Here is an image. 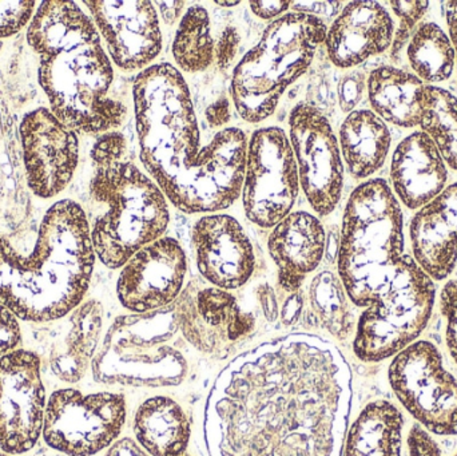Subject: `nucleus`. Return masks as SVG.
I'll return each mask as SVG.
<instances>
[{
  "label": "nucleus",
  "mask_w": 457,
  "mask_h": 456,
  "mask_svg": "<svg viewBox=\"0 0 457 456\" xmlns=\"http://www.w3.org/2000/svg\"><path fill=\"white\" fill-rule=\"evenodd\" d=\"M352 372L316 335L290 334L236 356L209 393V456H343Z\"/></svg>",
  "instance_id": "obj_1"
},
{
  "label": "nucleus",
  "mask_w": 457,
  "mask_h": 456,
  "mask_svg": "<svg viewBox=\"0 0 457 456\" xmlns=\"http://www.w3.org/2000/svg\"><path fill=\"white\" fill-rule=\"evenodd\" d=\"M139 158L174 208L212 214L241 195L247 136L228 126L204 141L189 86L177 67L153 64L133 82Z\"/></svg>",
  "instance_id": "obj_2"
},
{
  "label": "nucleus",
  "mask_w": 457,
  "mask_h": 456,
  "mask_svg": "<svg viewBox=\"0 0 457 456\" xmlns=\"http://www.w3.org/2000/svg\"><path fill=\"white\" fill-rule=\"evenodd\" d=\"M39 55V83L51 112L78 134L115 131L128 104L114 93V69L93 19L74 2H43L27 31Z\"/></svg>",
  "instance_id": "obj_3"
},
{
  "label": "nucleus",
  "mask_w": 457,
  "mask_h": 456,
  "mask_svg": "<svg viewBox=\"0 0 457 456\" xmlns=\"http://www.w3.org/2000/svg\"><path fill=\"white\" fill-rule=\"evenodd\" d=\"M96 254L79 203L62 200L43 217L31 253L0 236V304L29 323H51L82 304Z\"/></svg>",
  "instance_id": "obj_4"
},
{
  "label": "nucleus",
  "mask_w": 457,
  "mask_h": 456,
  "mask_svg": "<svg viewBox=\"0 0 457 456\" xmlns=\"http://www.w3.org/2000/svg\"><path fill=\"white\" fill-rule=\"evenodd\" d=\"M90 157V195L104 206L90 227L91 241L102 264L120 269L139 249L163 237L170 224L169 201L134 162L122 133L99 136Z\"/></svg>",
  "instance_id": "obj_5"
},
{
  "label": "nucleus",
  "mask_w": 457,
  "mask_h": 456,
  "mask_svg": "<svg viewBox=\"0 0 457 456\" xmlns=\"http://www.w3.org/2000/svg\"><path fill=\"white\" fill-rule=\"evenodd\" d=\"M404 254L400 201L384 179L362 182L349 195L338 240V278L352 304H372Z\"/></svg>",
  "instance_id": "obj_6"
},
{
  "label": "nucleus",
  "mask_w": 457,
  "mask_h": 456,
  "mask_svg": "<svg viewBox=\"0 0 457 456\" xmlns=\"http://www.w3.org/2000/svg\"><path fill=\"white\" fill-rule=\"evenodd\" d=\"M327 31V21L300 12L266 26L231 74V104L245 122L261 123L274 114L287 87L308 71Z\"/></svg>",
  "instance_id": "obj_7"
},
{
  "label": "nucleus",
  "mask_w": 457,
  "mask_h": 456,
  "mask_svg": "<svg viewBox=\"0 0 457 456\" xmlns=\"http://www.w3.org/2000/svg\"><path fill=\"white\" fill-rule=\"evenodd\" d=\"M179 332L174 303L153 312L120 316L94 356V380L133 387L181 385L187 361L176 345Z\"/></svg>",
  "instance_id": "obj_8"
},
{
  "label": "nucleus",
  "mask_w": 457,
  "mask_h": 456,
  "mask_svg": "<svg viewBox=\"0 0 457 456\" xmlns=\"http://www.w3.org/2000/svg\"><path fill=\"white\" fill-rule=\"evenodd\" d=\"M435 300V281L404 254L386 288L357 321L354 355L364 363H380L410 347L428 326Z\"/></svg>",
  "instance_id": "obj_9"
},
{
  "label": "nucleus",
  "mask_w": 457,
  "mask_h": 456,
  "mask_svg": "<svg viewBox=\"0 0 457 456\" xmlns=\"http://www.w3.org/2000/svg\"><path fill=\"white\" fill-rule=\"evenodd\" d=\"M389 385L405 411L432 435L457 436V379L436 345L411 344L392 359Z\"/></svg>",
  "instance_id": "obj_10"
},
{
  "label": "nucleus",
  "mask_w": 457,
  "mask_h": 456,
  "mask_svg": "<svg viewBox=\"0 0 457 456\" xmlns=\"http://www.w3.org/2000/svg\"><path fill=\"white\" fill-rule=\"evenodd\" d=\"M300 187L297 162L284 129L268 126L253 131L241 190L246 219L271 229L292 213Z\"/></svg>",
  "instance_id": "obj_11"
},
{
  "label": "nucleus",
  "mask_w": 457,
  "mask_h": 456,
  "mask_svg": "<svg viewBox=\"0 0 457 456\" xmlns=\"http://www.w3.org/2000/svg\"><path fill=\"white\" fill-rule=\"evenodd\" d=\"M126 414L125 396L120 394H82L63 388L47 399L43 441L67 456H94L118 441Z\"/></svg>",
  "instance_id": "obj_12"
},
{
  "label": "nucleus",
  "mask_w": 457,
  "mask_h": 456,
  "mask_svg": "<svg viewBox=\"0 0 457 456\" xmlns=\"http://www.w3.org/2000/svg\"><path fill=\"white\" fill-rule=\"evenodd\" d=\"M287 123L303 195L317 216H329L337 208L344 189L337 137L329 120L306 102L293 107Z\"/></svg>",
  "instance_id": "obj_13"
},
{
  "label": "nucleus",
  "mask_w": 457,
  "mask_h": 456,
  "mask_svg": "<svg viewBox=\"0 0 457 456\" xmlns=\"http://www.w3.org/2000/svg\"><path fill=\"white\" fill-rule=\"evenodd\" d=\"M47 396L42 361L31 351L16 350L0 358V452H31L43 434Z\"/></svg>",
  "instance_id": "obj_14"
},
{
  "label": "nucleus",
  "mask_w": 457,
  "mask_h": 456,
  "mask_svg": "<svg viewBox=\"0 0 457 456\" xmlns=\"http://www.w3.org/2000/svg\"><path fill=\"white\" fill-rule=\"evenodd\" d=\"M179 332L190 345L216 359H227L255 331L252 313L236 296L216 286L190 281L174 302Z\"/></svg>",
  "instance_id": "obj_15"
},
{
  "label": "nucleus",
  "mask_w": 457,
  "mask_h": 456,
  "mask_svg": "<svg viewBox=\"0 0 457 456\" xmlns=\"http://www.w3.org/2000/svg\"><path fill=\"white\" fill-rule=\"evenodd\" d=\"M27 182L35 195L54 198L71 182L79 161V139L45 107L24 115L21 123Z\"/></svg>",
  "instance_id": "obj_16"
},
{
  "label": "nucleus",
  "mask_w": 457,
  "mask_h": 456,
  "mask_svg": "<svg viewBox=\"0 0 457 456\" xmlns=\"http://www.w3.org/2000/svg\"><path fill=\"white\" fill-rule=\"evenodd\" d=\"M187 259L181 244L162 237L139 249L122 267L118 300L133 313H147L173 304L184 291Z\"/></svg>",
  "instance_id": "obj_17"
},
{
  "label": "nucleus",
  "mask_w": 457,
  "mask_h": 456,
  "mask_svg": "<svg viewBox=\"0 0 457 456\" xmlns=\"http://www.w3.org/2000/svg\"><path fill=\"white\" fill-rule=\"evenodd\" d=\"M85 4L118 69L133 72L153 66L162 51V31L154 3L86 0Z\"/></svg>",
  "instance_id": "obj_18"
},
{
  "label": "nucleus",
  "mask_w": 457,
  "mask_h": 456,
  "mask_svg": "<svg viewBox=\"0 0 457 456\" xmlns=\"http://www.w3.org/2000/svg\"><path fill=\"white\" fill-rule=\"evenodd\" d=\"M195 261L204 280L224 291L241 288L252 278L255 254L242 225L228 214H205L192 230Z\"/></svg>",
  "instance_id": "obj_19"
},
{
  "label": "nucleus",
  "mask_w": 457,
  "mask_h": 456,
  "mask_svg": "<svg viewBox=\"0 0 457 456\" xmlns=\"http://www.w3.org/2000/svg\"><path fill=\"white\" fill-rule=\"evenodd\" d=\"M391 13L378 2L360 0L343 7L328 27L325 50L338 69H353L372 56L386 53L394 42Z\"/></svg>",
  "instance_id": "obj_20"
},
{
  "label": "nucleus",
  "mask_w": 457,
  "mask_h": 456,
  "mask_svg": "<svg viewBox=\"0 0 457 456\" xmlns=\"http://www.w3.org/2000/svg\"><path fill=\"white\" fill-rule=\"evenodd\" d=\"M268 251L278 270L279 288L285 294H295L327 253L324 225L309 211H292L271 229Z\"/></svg>",
  "instance_id": "obj_21"
},
{
  "label": "nucleus",
  "mask_w": 457,
  "mask_h": 456,
  "mask_svg": "<svg viewBox=\"0 0 457 456\" xmlns=\"http://www.w3.org/2000/svg\"><path fill=\"white\" fill-rule=\"evenodd\" d=\"M413 259L434 281H443L457 264V182L419 209L410 227Z\"/></svg>",
  "instance_id": "obj_22"
},
{
  "label": "nucleus",
  "mask_w": 457,
  "mask_h": 456,
  "mask_svg": "<svg viewBox=\"0 0 457 456\" xmlns=\"http://www.w3.org/2000/svg\"><path fill=\"white\" fill-rule=\"evenodd\" d=\"M447 163L432 139L415 131L397 145L391 162V181L397 200L419 211L445 189Z\"/></svg>",
  "instance_id": "obj_23"
},
{
  "label": "nucleus",
  "mask_w": 457,
  "mask_h": 456,
  "mask_svg": "<svg viewBox=\"0 0 457 456\" xmlns=\"http://www.w3.org/2000/svg\"><path fill=\"white\" fill-rule=\"evenodd\" d=\"M69 328L50 356L53 374L62 382L75 385L85 377L98 348L104 307L96 300L82 303L69 315Z\"/></svg>",
  "instance_id": "obj_24"
},
{
  "label": "nucleus",
  "mask_w": 457,
  "mask_h": 456,
  "mask_svg": "<svg viewBox=\"0 0 457 456\" xmlns=\"http://www.w3.org/2000/svg\"><path fill=\"white\" fill-rule=\"evenodd\" d=\"M338 136L341 157L353 178H368L383 168L391 150V131L372 110L349 112Z\"/></svg>",
  "instance_id": "obj_25"
},
{
  "label": "nucleus",
  "mask_w": 457,
  "mask_h": 456,
  "mask_svg": "<svg viewBox=\"0 0 457 456\" xmlns=\"http://www.w3.org/2000/svg\"><path fill=\"white\" fill-rule=\"evenodd\" d=\"M134 435L150 456H181L189 446V419L184 409L168 396H154L139 406L134 417Z\"/></svg>",
  "instance_id": "obj_26"
},
{
  "label": "nucleus",
  "mask_w": 457,
  "mask_h": 456,
  "mask_svg": "<svg viewBox=\"0 0 457 456\" xmlns=\"http://www.w3.org/2000/svg\"><path fill=\"white\" fill-rule=\"evenodd\" d=\"M426 83L394 66L373 70L367 79L372 112L384 122L411 129L420 123V95Z\"/></svg>",
  "instance_id": "obj_27"
},
{
  "label": "nucleus",
  "mask_w": 457,
  "mask_h": 456,
  "mask_svg": "<svg viewBox=\"0 0 457 456\" xmlns=\"http://www.w3.org/2000/svg\"><path fill=\"white\" fill-rule=\"evenodd\" d=\"M404 426L395 404L372 402L349 427L343 456H402Z\"/></svg>",
  "instance_id": "obj_28"
},
{
  "label": "nucleus",
  "mask_w": 457,
  "mask_h": 456,
  "mask_svg": "<svg viewBox=\"0 0 457 456\" xmlns=\"http://www.w3.org/2000/svg\"><path fill=\"white\" fill-rule=\"evenodd\" d=\"M349 302L340 278L329 270H322L312 280L306 313L313 326L344 342L354 331V316Z\"/></svg>",
  "instance_id": "obj_29"
},
{
  "label": "nucleus",
  "mask_w": 457,
  "mask_h": 456,
  "mask_svg": "<svg viewBox=\"0 0 457 456\" xmlns=\"http://www.w3.org/2000/svg\"><path fill=\"white\" fill-rule=\"evenodd\" d=\"M407 55L416 77L424 83L445 82L455 69V50L450 37L434 21L416 27Z\"/></svg>",
  "instance_id": "obj_30"
},
{
  "label": "nucleus",
  "mask_w": 457,
  "mask_h": 456,
  "mask_svg": "<svg viewBox=\"0 0 457 456\" xmlns=\"http://www.w3.org/2000/svg\"><path fill=\"white\" fill-rule=\"evenodd\" d=\"M421 131L439 150L445 162L457 171V98L451 91L424 86L420 95Z\"/></svg>",
  "instance_id": "obj_31"
},
{
  "label": "nucleus",
  "mask_w": 457,
  "mask_h": 456,
  "mask_svg": "<svg viewBox=\"0 0 457 456\" xmlns=\"http://www.w3.org/2000/svg\"><path fill=\"white\" fill-rule=\"evenodd\" d=\"M214 43L211 16L203 5H192L181 18L174 37L171 53L181 71L195 74L214 63Z\"/></svg>",
  "instance_id": "obj_32"
},
{
  "label": "nucleus",
  "mask_w": 457,
  "mask_h": 456,
  "mask_svg": "<svg viewBox=\"0 0 457 456\" xmlns=\"http://www.w3.org/2000/svg\"><path fill=\"white\" fill-rule=\"evenodd\" d=\"M392 10L400 19V26L394 35L392 42V59L399 62L400 54L404 48L407 40L412 37L416 24L421 21L427 11L429 2H391Z\"/></svg>",
  "instance_id": "obj_33"
},
{
  "label": "nucleus",
  "mask_w": 457,
  "mask_h": 456,
  "mask_svg": "<svg viewBox=\"0 0 457 456\" xmlns=\"http://www.w3.org/2000/svg\"><path fill=\"white\" fill-rule=\"evenodd\" d=\"M35 2L0 0V39L12 37L32 21Z\"/></svg>",
  "instance_id": "obj_34"
},
{
  "label": "nucleus",
  "mask_w": 457,
  "mask_h": 456,
  "mask_svg": "<svg viewBox=\"0 0 457 456\" xmlns=\"http://www.w3.org/2000/svg\"><path fill=\"white\" fill-rule=\"evenodd\" d=\"M440 311L445 320V344L457 366V280H450L440 294Z\"/></svg>",
  "instance_id": "obj_35"
},
{
  "label": "nucleus",
  "mask_w": 457,
  "mask_h": 456,
  "mask_svg": "<svg viewBox=\"0 0 457 456\" xmlns=\"http://www.w3.org/2000/svg\"><path fill=\"white\" fill-rule=\"evenodd\" d=\"M367 87V77L362 71H349L341 77L337 86L338 104L343 112H354V107L361 102Z\"/></svg>",
  "instance_id": "obj_36"
},
{
  "label": "nucleus",
  "mask_w": 457,
  "mask_h": 456,
  "mask_svg": "<svg viewBox=\"0 0 457 456\" xmlns=\"http://www.w3.org/2000/svg\"><path fill=\"white\" fill-rule=\"evenodd\" d=\"M21 320L15 313L0 304V358L21 350Z\"/></svg>",
  "instance_id": "obj_37"
},
{
  "label": "nucleus",
  "mask_w": 457,
  "mask_h": 456,
  "mask_svg": "<svg viewBox=\"0 0 457 456\" xmlns=\"http://www.w3.org/2000/svg\"><path fill=\"white\" fill-rule=\"evenodd\" d=\"M407 446L410 456H457V452L453 455L445 454L435 435L418 423H415L408 433Z\"/></svg>",
  "instance_id": "obj_38"
},
{
  "label": "nucleus",
  "mask_w": 457,
  "mask_h": 456,
  "mask_svg": "<svg viewBox=\"0 0 457 456\" xmlns=\"http://www.w3.org/2000/svg\"><path fill=\"white\" fill-rule=\"evenodd\" d=\"M241 45V35L233 26H228L220 35L219 42L214 47V62L221 71H225L233 63Z\"/></svg>",
  "instance_id": "obj_39"
},
{
  "label": "nucleus",
  "mask_w": 457,
  "mask_h": 456,
  "mask_svg": "<svg viewBox=\"0 0 457 456\" xmlns=\"http://www.w3.org/2000/svg\"><path fill=\"white\" fill-rule=\"evenodd\" d=\"M341 5L343 4L340 2H292L290 8L293 12L306 13L325 21L324 18H337L338 13L343 10Z\"/></svg>",
  "instance_id": "obj_40"
},
{
  "label": "nucleus",
  "mask_w": 457,
  "mask_h": 456,
  "mask_svg": "<svg viewBox=\"0 0 457 456\" xmlns=\"http://www.w3.org/2000/svg\"><path fill=\"white\" fill-rule=\"evenodd\" d=\"M205 120L209 128L213 130L228 128V123L231 120V107L227 96H221L206 107Z\"/></svg>",
  "instance_id": "obj_41"
},
{
  "label": "nucleus",
  "mask_w": 457,
  "mask_h": 456,
  "mask_svg": "<svg viewBox=\"0 0 457 456\" xmlns=\"http://www.w3.org/2000/svg\"><path fill=\"white\" fill-rule=\"evenodd\" d=\"M290 4L292 2L271 0V2H250L249 7L257 18L262 19V21H274V19L285 15V12L289 10Z\"/></svg>",
  "instance_id": "obj_42"
},
{
  "label": "nucleus",
  "mask_w": 457,
  "mask_h": 456,
  "mask_svg": "<svg viewBox=\"0 0 457 456\" xmlns=\"http://www.w3.org/2000/svg\"><path fill=\"white\" fill-rule=\"evenodd\" d=\"M303 303H305V297H303V289L295 292V294H290V296L285 300L281 311V320L285 326H292V324L297 323L301 313H303Z\"/></svg>",
  "instance_id": "obj_43"
},
{
  "label": "nucleus",
  "mask_w": 457,
  "mask_h": 456,
  "mask_svg": "<svg viewBox=\"0 0 457 456\" xmlns=\"http://www.w3.org/2000/svg\"><path fill=\"white\" fill-rule=\"evenodd\" d=\"M258 300H260L261 308H262L263 316L269 321H274L278 316V302H277L274 289L269 284H262L257 289Z\"/></svg>",
  "instance_id": "obj_44"
},
{
  "label": "nucleus",
  "mask_w": 457,
  "mask_h": 456,
  "mask_svg": "<svg viewBox=\"0 0 457 456\" xmlns=\"http://www.w3.org/2000/svg\"><path fill=\"white\" fill-rule=\"evenodd\" d=\"M104 456H150L139 446L138 442L131 438H122L115 441L112 446L107 449Z\"/></svg>",
  "instance_id": "obj_45"
},
{
  "label": "nucleus",
  "mask_w": 457,
  "mask_h": 456,
  "mask_svg": "<svg viewBox=\"0 0 457 456\" xmlns=\"http://www.w3.org/2000/svg\"><path fill=\"white\" fill-rule=\"evenodd\" d=\"M160 7L161 16L169 26L176 23L184 12L185 2H155Z\"/></svg>",
  "instance_id": "obj_46"
},
{
  "label": "nucleus",
  "mask_w": 457,
  "mask_h": 456,
  "mask_svg": "<svg viewBox=\"0 0 457 456\" xmlns=\"http://www.w3.org/2000/svg\"><path fill=\"white\" fill-rule=\"evenodd\" d=\"M445 21L450 32L451 43L455 50V62L457 70V2H448L445 7Z\"/></svg>",
  "instance_id": "obj_47"
},
{
  "label": "nucleus",
  "mask_w": 457,
  "mask_h": 456,
  "mask_svg": "<svg viewBox=\"0 0 457 456\" xmlns=\"http://www.w3.org/2000/svg\"><path fill=\"white\" fill-rule=\"evenodd\" d=\"M239 3H241V2H238V0H237V2H216V4L221 5V7H225V8H231V7H236V5H238Z\"/></svg>",
  "instance_id": "obj_48"
},
{
  "label": "nucleus",
  "mask_w": 457,
  "mask_h": 456,
  "mask_svg": "<svg viewBox=\"0 0 457 456\" xmlns=\"http://www.w3.org/2000/svg\"><path fill=\"white\" fill-rule=\"evenodd\" d=\"M181 456H190V455H189V454H187H187H184V455H181Z\"/></svg>",
  "instance_id": "obj_49"
}]
</instances>
